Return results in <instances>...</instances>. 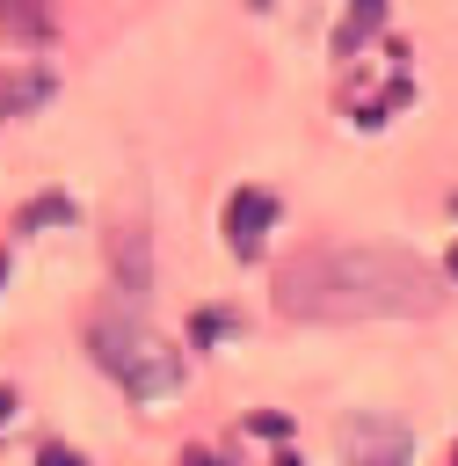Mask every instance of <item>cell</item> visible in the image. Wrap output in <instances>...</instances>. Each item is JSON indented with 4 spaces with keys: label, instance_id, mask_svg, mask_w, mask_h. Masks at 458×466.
Instances as JSON below:
<instances>
[{
    "label": "cell",
    "instance_id": "obj_1",
    "mask_svg": "<svg viewBox=\"0 0 458 466\" xmlns=\"http://www.w3.org/2000/svg\"><path fill=\"white\" fill-rule=\"evenodd\" d=\"M269 299L284 320H414L436 313V269L407 248H305L276 262Z\"/></svg>",
    "mask_w": 458,
    "mask_h": 466
},
{
    "label": "cell",
    "instance_id": "obj_2",
    "mask_svg": "<svg viewBox=\"0 0 458 466\" xmlns=\"http://www.w3.org/2000/svg\"><path fill=\"white\" fill-rule=\"evenodd\" d=\"M87 357H95L131 400H167V393L182 386V357H174L138 313H124V306H109V313L87 320Z\"/></svg>",
    "mask_w": 458,
    "mask_h": 466
},
{
    "label": "cell",
    "instance_id": "obj_3",
    "mask_svg": "<svg viewBox=\"0 0 458 466\" xmlns=\"http://www.w3.org/2000/svg\"><path fill=\"white\" fill-rule=\"evenodd\" d=\"M414 430L400 415H349L342 422V466H407Z\"/></svg>",
    "mask_w": 458,
    "mask_h": 466
},
{
    "label": "cell",
    "instance_id": "obj_4",
    "mask_svg": "<svg viewBox=\"0 0 458 466\" xmlns=\"http://www.w3.org/2000/svg\"><path fill=\"white\" fill-rule=\"evenodd\" d=\"M269 226H276V197H269V189H254V182H247V189H233V197H225V248H233L240 262H254V255H262V233H269Z\"/></svg>",
    "mask_w": 458,
    "mask_h": 466
},
{
    "label": "cell",
    "instance_id": "obj_5",
    "mask_svg": "<svg viewBox=\"0 0 458 466\" xmlns=\"http://www.w3.org/2000/svg\"><path fill=\"white\" fill-rule=\"evenodd\" d=\"M109 269H116V291H145V284H153L145 226H116V233H109Z\"/></svg>",
    "mask_w": 458,
    "mask_h": 466
},
{
    "label": "cell",
    "instance_id": "obj_6",
    "mask_svg": "<svg viewBox=\"0 0 458 466\" xmlns=\"http://www.w3.org/2000/svg\"><path fill=\"white\" fill-rule=\"evenodd\" d=\"M0 36L7 44H51V15L36 0H0Z\"/></svg>",
    "mask_w": 458,
    "mask_h": 466
},
{
    "label": "cell",
    "instance_id": "obj_7",
    "mask_svg": "<svg viewBox=\"0 0 458 466\" xmlns=\"http://www.w3.org/2000/svg\"><path fill=\"white\" fill-rule=\"evenodd\" d=\"M378 22H385V7H378V0H349V22L334 29V51L349 58V51H356V44H363V36L378 29Z\"/></svg>",
    "mask_w": 458,
    "mask_h": 466
},
{
    "label": "cell",
    "instance_id": "obj_8",
    "mask_svg": "<svg viewBox=\"0 0 458 466\" xmlns=\"http://www.w3.org/2000/svg\"><path fill=\"white\" fill-rule=\"evenodd\" d=\"M36 95H44V73H0V116H15Z\"/></svg>",
    "mask_w": 458,
    "mask_h": 466
},
{
    "label": "cell",
    "instance_id": "obj_9",
    "mask_svg": "<svg viewBox=\"0 0 458 466\" xmlns=\"http://www.w3.org/2000/svg\"><path fill=\"white\" fill-rule=\"evenodd\" d=\"M51 218H65V204H58V197H44L36 211H22V233H29V226H51Z\"/></svg>",
    "mask_w": 458,
    "mask_h": 466
},
{
    "label": "cell",
    "instance_id": "obj_10",
    "mask_svg": "<svg viewBox=\"0 0 458 466\" xmlns=\"http://www.w3.org/2000/svg\"><path fill=\"white\" fill-rule=\"evenodd\" d=\"M36 466H80V459H73L65 444H44V451H36Z\"/></svg>",
    "mask_w": 458,
    "mask_h": 466
},
{
    "label": "cell",
    "instance_id": "obj_11",
    "mask_svg": "<svg viewBox=\"0 0 458 466\" xmlns=\"http://www.w3.org/2000/svg\"><path fill=\"white\" fill-rule=\"evenodd\" d=\"M182 466H218V459L211 451H182Z\"/></svg>",
    "mask_w": 458,
    "mask_h": 466
},
{
    "label": "cell",
    "instance_id": "obj_12",
    "mask_svg": "<svg viewBox=\"0 0 458 466\" xmlns=\"http://www.w3.org/2000/svg\"><path fill=\"white\" fill-rule=\"evenodd\" d=\"M443 277H458V248H451V255H443Z\"/></svg>",
    "mask_w": 458,
    "mask_h": 466
}]
</instances>
